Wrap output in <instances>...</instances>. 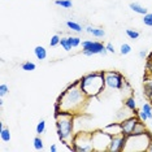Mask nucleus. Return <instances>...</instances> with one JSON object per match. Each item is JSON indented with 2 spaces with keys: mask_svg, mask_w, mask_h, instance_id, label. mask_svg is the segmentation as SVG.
Segmentation results:
<instances>
[{
  "mask_svg": "<svg viewBox=\"0 0 152 152\" xmlns=\"http://www.w3.org/2000/svg\"><path fill=\"white\" fill-rule=\"evenodd\" d=\"M104 130L107 133H109L110 135H116V134H122V129H121V124L120 122H113L109 124L108 126L104 127Z\"/></svg>",
  "mask_w": 152,
  "mask_h": 152,
  "instance_id": "nucleus-11",
  "label": "nucleus"
},
{
  "mask_svg": "<svg viewBox=\"0 0 152 152\" xmlns=\"http://www.w3.org/2000/svg\"><path fill=\"white\" fill-rule=\"evenodd\" d=\"M125 144H126V137L124 134L112 135L108 151L109 152H122L124 148H125Z\"/></svg>",
  "mask_w": 152,
  "mask_h": 152,
  "instance_id": "nucleus-10",
  "label": "nucleus"
},
{
  "mask_svg": "<svg viewBox=\"0 0 152 152\" xmlns=\"http://www.w3.org/2000/svg\"><path fill=\"white\" fill-rule=\"evenodd\" d=\"M139 121H140L139 117H135V116H131V117H129V118H125V120L120 121L124 135L129 137V135H131V134H134V129H135V126L138 125Z\"/></svg>",
  "mask_w": 152,
  "mask_h": 152,
  "instance_id": "nucleus-9",
  "label": "nucleus"
},
{
  "mask_svg": "<svg viewBox=\"0 0 152 152\" xmlns=\"http://www.w3.org/2000/svg\"><path fill=\"white\" fill-rule=\"evenodd\" d=\"M66 26L72 30V31H75V33H82L85 30L78 22H74V21H66Z\"/></svg>",
  "mask_w": 152,
  "mask_h": 152,
  "instance_id": "nucleus-18",
  "label": "nucleus"
},
{
  "mask_svg": "<svg viewBox=\"0 0 152 152\" xmlns=\"http://www.w3.org/2000/svg\"><path fill=\"white\" fill-rule=\"evenodd\" d=\"M105 47H107V50H108V52H110V53H115V52H116L115 46H113L112 43H107V44H105Z\"/></svg>",
  "mask_w": 152,
  "mask_h": 152,
  "instance_id": "nucleus-33",
  "label": "nucleus"
},
{
  "mask_svg": "<svg viewBox=\"0 0 152 152\" xmlns=\"http://www.w3.org/2000/svg\"><path fill=\"white\" fill-rule=\"evenodd\" d=\"M72 150L78 152H91L94 151L92 146V133L78 131L72 140Z\"/></svg>",
  "mask_w": 152,
  "mask_h": 152,
  "instance_id": "nucleus-5",
  "label": "nucleus"
},
{
  "mask_svg": "<svg viewBox=\"0 0 152 152\" xmlns=\"http://www.w3.org/2000/svg\"><path fill=\"white\" fill-rule=\"evenodd\" d=\"M33 142H34V148H35V150H38V151L43 150L44 144H43V139L40 137H35Z\"/></svg>",
  "mask_w": 152,
  "mask_h": 152,
  "instance_id": "nucleus-23",
  "label": "nucleus"
},
{
  "mask_svg": "<svg viewBox=\"0 0 152 152\" xmlns=\"http://www.w3.org/2000/svg\"><path fill=\"white\" fill-rule=\"evenodd\" d=\"M142 110H143V112L148 116V118L152 120V105L150 104V103H143V105H142Z\"/></svg>",
  "mask_w": 152,
  "mask_h": 152,
  "instance_id": "nucleus-21",
  "label": "nucleus"
},
{
  "mask_svg": "<svg viewBox=\"0 0 152 152\" xmlns=\"http://www.w3.org/2000/svg\"><path fill=\"white\" fill-rule=\"evenodd\" d=\"M21 69L25 72H34L37 69V65L31 63V61H25V63L21 65Z\"/></svg>",
  "mask_w": 152,
  "mask_h": 152,
  "instance_id": "nucleus-20",
  "label": "nucleus"
},
{
  "mask_svg": "<svg viewBox=\"0 0 152 152\" xmlns=\"http://www.w3.org/2000/svg\"><path fill=\"white\" fill-rule=\"evenodd\" d=\"M151 127H152V122H151Z\"/></svg>",
  "mask_w": 152,
  "mask_h": 152,
  "instance_id": "nucleus-37",
  "label": "nucleus"
},
{
  "mask_svg": "<svg viewBox=\"0 0 152 152\" xmlns=\"http://www.w3.org/2000/svg\"><path fill=\"white\" fill-rule=\"evenodd\" d=\"M112 135L105 130H98L92 133V146L94 151H108Z\"/></svg>",
  "mask_w": 152,
  "mask_h": 152,
  "instance_id": "nucleus-6",
  "label": "nucleus"
},
{
  "mask_svg": "<svg viewBox=\"0 0 152 152\" xmlns=\"http://www.w3.org/2000/svg\"><path fill=\"white\" fill-rule=\"evenodd\" d=\"M79 86L88 98H95L105 88L104 72H94L83 75L79 79Z\"/></svg>",
  "mask_w": 152,
  "mask_h": 152,
  "instance_id": "nucleus-3",
  "label": "nucleus"
},
{
  "mask_svg": "<svg viewBox=\"0 0 152 152\" xmlns=\"http://www.w3.org/2000/svg\"><path fill=\"white\" fill-rule=\"evenodd\" d=\"M131 113H134L133 110H130L127 107H125V108H122V109H120L118 112L116 113V117L118 118L120 121H122V120H125V118H129V117H131L133 115Z\"/></svg>",
  "mask_w": 152,
  "mask_h": 152,
  "instance_id": "nucleus-15",
  "label": "nucleus"
},
{
  "mask_svg": "<svg viewBox=\"0 0 152 152\" xmlns=\"http://www.w3.org/2000/svg\"><path fill=\"white\" fill-rule=\"evenodd\" d=\"M86 31H87L88 34H92L95 38H104L105 37V31L103 29H99V27L87 26L86 27Z\"/></svg>",
  "mask_w": 152,
  "mask_h": 152,
  "instance_id": "nucleus-14",
  "label": "nucleus"
},
{
  "mask_svg": "<svg viewBox=\"0 0 152 152\" xmlns=\"http://www.w3.org/2000/svg\"><path fill=\"white\" fill-rule=\"evenodd\" d=\"M60 39H61L60 34H55V35L51 38V40H50V46H51V47L58 46V44H60Z\"/></svg>",
  "mask_w": 152,
  "mask_h": 152,
  "instance_id": "nucleus-29",
  "label": "nucleus"
},
{
  "mask_svg": "<svg viewBox=\"0 0 152 152\" xmlns=\"http://www.w3.org/2000/svg\"><path fill=\"white\" fill-rule=\"evenodd\" d=\"M55 4L57 7H61V8L69 9L73 7V1L72 0H55Z\"/></svg>",
  "mask_w": 152,
  "mask_h": 152,
  "instance_id": "nucleus-19",
  "label": "nucleus"
},
{
  "mask_svg": "<svg viewBox=\"0 0 152 152\" xmlns=\"http://www.w3.org/2000/svg\"><path fill=\"white\" fill-rule=\"evenodd\" d=\"M50 151H52V152H56V151H57V147H56V144H51V147H50Z\"/></svg>",
  "mask_w": 152,
  "mask_h": 152,
  "instance_id": "nucleus-34",
  "label": "nucleus"
},
{
  "mask_svg": "<svg viewBox=\"0 0 152 152\" xmlns=\"http://www.w3.org/2000/svg\"><path fill=\"white\" fill-rule=\"evenodd\" d=\"M8 92H9V87H8V86H7L5 83L0 85V96H1V98H3V96H5Z\"/></svg>",
  "mask_w": 152,
  "mask_h": 152,
  "instance_id": "nucleus-30",
  "label": "nucleus"
},
{
  "mask_svg": "<svg viewBox=\"0 0 152 152\" xmlns=\"http://www.w3.org/2000/svg\"><path fill=\"white\" fill-rule=\"evenodd\" d=\"M137 115H138V117H139V120L142 121V122H146V121L150 120V118H148V116H147L146 113H144L142 109H140V110H138V112H137Z\"/></svg>",
  "mask_w": 152,
  "mask_h": 152,
  "instance_id": "nucleus-31",
  "label": "nucleus"
},
{
  "mask_svg": "<svg viewBox=\"0 0 152 152\" xmlns=\"http://www.w3.org/2000/svg\"><path fill=\"white\" fill-rule=\"evenodd\" d=\"M120 52H121V55H124V56L129 55V53L131 52V46H130V44H127V43L121 44V47H120Z\"/></svg>",
  "mask_w": 152,
  "mask_h": 152,
  "instance_id": "nucleus-26",
  "label": "nucleus"
},
{
  "mask_svg": "<svg viewBox=\"0 0 152 152\" xmlns=\"http://www.w3.org/2000/svg\"><path fill=\"white\" fill-rule=\"evenodd\" d=\"M147 152H152V139H151L150 144H148V147H147Z\"/></svg>",
  "mask_w": 152,
  "mask_h": 152,
  "instance_id": "nucleus-35",
  "label": "nucleus"
},
{
  "mask_svg": "<svg viewBox=\"0 0 152 152\" xmlns=\"http://www.w3.org/2000/svg\"><path fill=\"white\" fill-rule=\"evenodd\" d=\"M125 107H127L130 110H133L137 115L138 109H137V102H135V99H134V96H129V98L125 100Z\"/></svg>",
  "mask_w": 152,
  "mask_h": 152,
  "instance_id": "nucleus-16",
  "label": "nucleus"
},
{
  "mask_svg": "<svg viewBox=\"0 0 152 152\" xmlns=\"http://www.w3.org/2000/svg\"><path fill=\"white\" fill-rule=\"evenodd\" d=\"M129 8H130L133 12L138 13V15H142V16H144L146 13H148V9L144 8L143 5H140L139 3H130V4H129Z\"/></svg>",
  "mask_w": 152,
  "mask_h": 152,
  "instance_id": "nucleus-12",
  "label": "nucleus"
},
{
  "mask_svg": "<svg viewBox=\"0 0 152 152\" xmlns=\"http://www.w3.org/2000/svg\"><path fill=\"white\" fill-rule=\"evenodd\" d=\"M104 79H105V87L112 90H122L125 85V77L121 73L115 70H107L104 72Z\"/></svg>",
  "mask_w": 152,
  "mask_h": 152,
  "instance_id": "nucleus-8",
  "label": "nucleus"
},
{
  "mask_svg": "<svg viewBox=\"0 0 152 152\" xmlns=\"http://www.w3.org/2000/svg\"><path fill=\"white\" fill-rule=\"evenodd\" d=\"M68 40H69V43L72 44V47L73 48L79 47L81 46V43H82L81 38H78V37H68Z\"/></svg>",
  "mask_w": 152,
  "mask_h": 152,
  "instance_id": "nucleus-22",
  "label": "nucleus"
},
{
  "mask_svg": "<svg viewBox=\"0 0 152 152\" xmlns=\"http://www.w3.org/2000/svg\"><path fill=\"white\" fill-rule=\"evenodd\" d=\"M150 57H152V52H151V55H150Z\"/></svg>",
  "mask_w": 152,
  "mask_h": 152,
  "instance_id": "nucleus-36",
  "label": "nucleus"
},
{
  "mask_svg": "<svg viewBox=\"0 0 152 152\" xmlns=\"http://www.w3.org/2000/svg\"><path fill=\"white\" fill-rule=\"evenodd\" d=\"M126 35L130 38V39H133V40H135L139 38V31H137V30H134V29H126Z\"/></svg>",
  "mask_w": 152,
  "mask_h": 152,
  "instance_id": "nucleus-25",
  "label": "nucleus"
},
{
  "mask_svg": "<svg viewBox=\"0 0 152 152\" xmlns=\"http://www.w3.org/2000/svg\"><path fill=\"white\" fill-rule=\"evenodd\" d=\"M88 96L85 94V91L79 86V81L70 85L65 91L61 92V95L57 99V104L60 105V109L69 113H79L83 110L87 104Z\"/></svg>",
  "mask_w": 152,
  "mask_h": 152,
  "instance_id": "nucleus-1",
  "label": "nucleus"
},
{
  "mask_svg": "<svg viewBox=\"0 0 152 152\" xmlns=\"http://www.w3.org/2000/svg\"><path fill=\"white\" fill-rule=\"evenodd\" d=\"M142 21H143V23L148 27H152V13H146V15L143 16V18H142Z\"/></svg>",
  "mask_w": 152,
  "mask_h": 152,
  "instance_id": "nucleus-27",
  "label": "nucleus"
},
{
  "mask_svg": "<svg viewBox=\"0 0 152 152\" xmlns=\"http://www.w3.org/2000/svg\"><path fill=\"white\" fill-rule=\"evenodd\" d=\"M82 53L85 56H94V55H103L105 56L108 53V50L103 43L96 42V40H83L81 43Z\"/></svg>",
  "mask_w": 152,
  "mask_h": 152,
  "instance_id": "nucleus-7",
  "label": "nucleus"
},
{
  "mask_svg": "<svg viewBox=\"0 0 152 152\" xmlns=\"http://www.w3.org/2000/svg\"><path fill=\"white\" fill-rule=\"evenodd\" d=\"M60 46L63 47L64 50L66 51V52H69V51H70L72 48H73V47H72V44L69 43L68 38H61V39H60Z\"/></svg>",
  "mask_w": 152,
  "mask_h": 152,
  "instance_id": "nucleus-24",
  "label": "nucleus"
},
{
  "mask_svg": "<svg viewBox=\"0 0 152 152\" xmlns=\"http://www.w3.org/2000/svg\"><path fill=\"white\" fill-rule=\"evenodd\" d=\"M138 56H139L140 60H146L147 58V50H140L139 53H138Z\"/></svg>",
  "mask_w": 152,
  "mask_h": 152,
  "instance_id": "nucleus-32",
  "label": "nucleus"
},
{
  "mask_svg": "<svg viewBox=\"0 0 152 152\" xmlns=\"http://www.w3.org/2000/svg\"><path fill=\"white\" fill-rule=\"evenodd\" d=\"M37 133L39 134H43V133H46V121L44 120H40L39 122H38V125H37Z\"/></svg>",
  "mask_w": 152,
  "mask_h": 152,
  "instance_id": "nucleus-28",
  "label": "nucleus"
},
{
  "mask_svg": "<svg viewBox=\"0 0 152 152\" xmlns=\"http://www.w3.org/2000/svg\"><path fill=\"white\" fill-rule=\"evenodd\" d=\"M34 55H35V57L38 60H46L47 58V50L44 48L43 46H37L34 48Z\"/></svg>",
  "mask_w": 152,
  "mask_h": 152,
  "instance_id": "nucleus-13",
  "label": "nucleus"
},
{
  "mask_svg": "<svg viewBox=\"0 0 152 152\" xmlns=\"http://www.w3.org/2000/svg\"><path fill=\"white\" fill-rule=\"evenodd\" d=\"M55 120H56V131L57 137L63 144L72 143L74 138V115L69 112H55Z\"/></svg>",
  "mask_w": 152,
  "mask_h": 152,
  "instance_id": "nucleus-2",
  "label": "nucleus"
},
{
  "mask_svg": "<svg viewBox=\"0 0 152 152\" xmlns=\"http://www.w3.org/2000/svg\"><path fill=\"white\" fill-rule=\"evenodd\" d=\"M152 137L148 133L143 134H133L126 137V144L124 151H147Z\"/></svg>",
  "mask_w": 152,
  "mask_h": 152,
  "instance_id": "nucleus-4",
  "label": "nucleus"
},
{
  "mask_svg": "<svg viewBox=\"0 0 152 152\" xmlns=\"http://www.w3.org/2000/svg\"><path fill=\"white\" fill-rule=\"evenodd\" d=\"M0 139H1V142H4V143H8V142H11L12 139V135H11V131H9V129H1L0 130Z\"/></svg>",
  "mask_w": 152,
  "mask_h": 152,
  "instance_id": "nucleus-17",
  "label": "nucleus"
}]
</instances>
